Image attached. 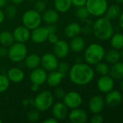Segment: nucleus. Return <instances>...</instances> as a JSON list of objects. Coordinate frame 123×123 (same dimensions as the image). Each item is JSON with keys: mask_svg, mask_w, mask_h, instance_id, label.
<instances>
[{"mask_svg": "<svg viewBox=\"0 0 123 123\" xmlns=\"http://www.w3.org/2000/svg\"><path fill=\"white\" fill-rule=\"evenodd\" d=\"M49 34V33L46 27L40 25L31 30L30 39L33 43L36 44H41L44 43L46 40H47Z\"/></svg>", "mask_w": 123, "mask_h": 123, "instance_id": "12", "label": "nucleus"}, {"mask_svg": "<svg viewBox=\"0 0 123 123\" xmlns=\"http://www.w3.org/2000/svg\"><path fill=\"white\" fill-rule=\"evenodd\" d=\"M121 8L117 4H112L108 6L104 16L110 20L117 19L121 14Z\"/></svg>", "mask_w": 123, "mask_h": 123, "instance_id": "29", "label": "nucleus"}, {"mask_svg": "<svg viewBox=\"0 0 123 123\" xmlns=\"http://www.w3.org/2000/svg\"><path fill=\"white\" fill-rule=\"evenodd\" d=\"M110 43L113 48L118 50L123 49V33L117 32L113 34L110 37Z\"/></svg>", "mask_w": 123, "mask_h": 123, "instance_id": "30", "label": "nucleus"}, {"mask_svg": "<svg viewBox=\"0 0 123 123\" xmlns=\"http://www.w3.org/2000/svg\"><path fill=\"white\" fill-rule=\"evenodd\" d=\"M85 6L90 15L96 17L104 16L109 6L107 0H87Z\"/></svg>", "mask_w": 123, "mask_h": 123, "instance_id": "7", "label": "nucleus"}, {"mask_svg": "<svg viewBox=\"0 0 123 123\" xmlns=\"http://www.w3.org/2000/svg\"><path fill=\"white\" fill-rule=\"evenodd\" d=\"M70 68V66L69 63H67V62H64L63 61V62L59 63L57 70L58 71H59L61 74H62L63 75L66 76V74L69 72Z\"/></svg>", "mask_w": 123, "mask_h": 123, "instance_id": "37", "label": "nucleus"}, {"mask_svg": "<svg viewBox=\"0 0 123 123\" xmlns=\"http://www.w3.org/2000/svg\"><path fill=\"white\" fill-rule=\"evenodd\" d=\"M24 63L27 68L33 70L41 65V57L36 53L28 54L24 59Z\"/></svg>", "mask_w": 123, "mask_h": 123, "instance_id": "24", "label": "nucleus"}, {"mask_svg": "<svg viewBox=\"0 0 123 123\" xmlns=\"http://www.w3.org/2000/svg\"><path fill=\"white\" fill-rule=\"evenodd\" d=\"M14 42L25 43L30 38V30L24 25L17 26L12 32Z\"/></svg>", "mask_w": 123, "mask_h": 123, "instance_id": "14", "label": "nucleus"}, {"mask_svg": "<svg viewBox=\"0 0 123 123\" xmlns=\"http://www.w3.org/2000/svg\"><path fill=\"white\" fill-rule=\"evenodd\" d=\"M2 123V120H1V117H0V123Z\"/></svg>", "mask_w": 123, "mask_h": 123, "instance_id": "57", "label": "nucleus"}, {"mask_svg": "<svg viewBox=\"0 0 123 123\" xmlns=\"http://www.w3.org/2000/svg\"><path fill=\"white\" fill-rule=\"evenodd\" d=\"M39 87H40V85L38 84H32L31 86H30V89L32 92H36L39 90Z\"/></svg>", "mask_w": 123, "mask_h": 123, "instance_id": "46", "label": "nucleus"}, {"mask_svg": "<svg viewBox=\"0 0 123 123\" xmlns=\"http://www.w3.org/2000/svg\"><path fill=\"white\" fill-rule=\"evenodd\" d=\"M104 122V117L100 115V113L98 114H94L91 119V123H102Z\"/></svg>", "mask_w": 123, "mask_h": 123, "instance_id": "39", "label": "nucleus"}, {"mask_svg": "<svg viewBox=\"0 0 123 123\" xmlns=\"http://www.w3.org/2000/svg\"><path fill=\"white\" fill-rule=\"evenodd\" d=\"M33 9L41 14L46 9V3L44 0H36L35 1Z\"/></svg>", "mask_w": 123, "mask_h": 123, "instance_id": "36", "label": "nucleus"}, {"mask_svg": "<svg viewBox=\"0 0 123 123\" xmlns=\"http://www.w3.org/2000/svg\"><path fill=\"white\" fill-rule=\"evenodd\" d=\"M81 32H83L86 35H89L92 32V27L88 25H86L83 27H81Z\"/></svg>", "mask_w": 123, "mask_h": 123, "instance_id": "41", "label": "nucleus"}, {"mask_svg": "<svg viewBox=\"0 0 123 123\" xmlns=\"http://www.w3.org/2000/svg\"><path fill=\"white\" fill-rule=\"evenodd\" d=\"M46 27L49 33H54L57 31V27L54 25V24H49Z\"/></svg>", "mask_w": 123, "mask_h": 123, "instance_id": "44", "label": "nucleus"}, {"mask_svg": "<svg viewBox=\"0 0 123 123\" xmlns=\"http://www.w3.org/2000/svg\"><path fill=\"white\" fill-rule=\"evenodd\" d=\"M58 122H59V120H57L54 117H49V118H47L43 121V123H57Z\"/></svg>", "mask_w": 123, "mask_h": 123, "instance_id": "45", "label": "nucleus"}, {"mask_svg": "<svg viewBox=\"0 0 123 123\" xmlns=\"http://www.w3.org/2000/svg\"><path fill=\"white\" fill-rule=\"evenodd\" d=\"M122 50H123L120 52V55H121V58L123 59V49H122Z\"/></svg>", "mask_w": 123, "mask_h": 123, "instance_id": "55", "label": "nucleus"}, {"mask_svg": "<svg viewBox=\"0 0 123 123\" xmlns=\"http://www.w3.org/2000/svg\"><path fill=\"white\" fill-rule=\"evenodd\" d=\"M71 82L77 86H86L94 79L95 71L88 63H75L70 67L68 72Z\"/></svg>", "mask_w": 123, "mask_h": 123, "instance_id": "1", "label": "nucleus"}, {"mask_svg": "<svg viewBox=\"0 0 123 123\" xmlns=\"http://www.w3.org/2000/svg\"><path fill=\"white\" fill-rule=\"evenodd\" d=\"M54 5L59 13H65L70 9L72 4L71 0H54Z\"/></svg>", "mask_w": 123, "mask_h": 123, "instance_id": "26", "label": "nucleus"}, {"mask_svg": "<svg viewBox=\"0 0 123 123\" xmlns=\"http://www.w3.org/2000/svg\"><path fill=\"white\" fill-rule=\"evenodd\" d=\"M42 20L46 22L47 25L49 24H55L58 22L59 18V12L56 9H48L44 10L41 14Z\"/></svg>", "mask_w": 123, "mask_h": 123, "instance_id": "21", "label": "nucleus"}, {"mask_svg": "<svg viewBox=\"0 0 123 123\" xmlns=\"http://www.w3.org/2000/svg\"><path fill=\"white\" fill-rule=\"evenodd\" d=\"M70 49L74 53H80L86 47V41L79 35L71 38L70 43H69Z\"/></svg>", "mask_w": 123, "mask_h": 123, "instance_id": "25", "label": "nucleus"}, {"mask_svg": "<svg viewBox=\"0 0 123 123\" xmlns=\"http://www.w3.org/2000/svg\"><path fill=\"white\" fill-rule=\"evenodd\" d=\"M115 1L119 4H123V0H115Z\"/></svg>", "mask_w": 123, "mask_h": 123, "instance_id": "54", "label": "nucleus"}, {"mask_svg": "<svg viewBox=\"0 0 123 123\" xmlns=\"http://www.w3.org/2000/svg\"><path fill=\"white\" fill-rule=\"evenodd\" d=\"M75 14L78 19H80L82 21H85V22L88 19V17L90 16V14H89L88 9H86V6L77 7Z\"/></svg>", "mask_w": 123, "mask_h": 123, "instance_id": "32", "label": "nucleus"}, {"mask_svg": "<svg viewBox=\"0 0 123 123\" xmlns=\"http://www.w3.org/2000/svg\"><path fill=\"white\" fill-rule=\"evenodd\" d=\"M119 88H120V90L123 91V80L120 82V84H119Z\"/></svg>", "mask_w": 123, "mask_h": 123, "instance_id": "52", "label": "nucleus"}, {"mask_svg": "<svg viewBox=\"0 0 123 123\" xmlns=\"http://www.w3.org/2000/svg\"><path fill=\"white\" fill-rule=\"evenodd\" d=\"M14 43L12 32L8 30H3L0 32V44L3 46L9 48Z\"/></svg>", "mask_w": 123, "mask_h": 123, "instance_id": "27", "label": "nucleus"}, {"mask_svg": "<svg viewBox=\"0 0 123 123\" xmlns=\"http://www.w3.org/2000/svg\"><path fill=\"white\" fill-rule=\"evenodd\" d=\"M28 55V48L25 43L15 42L8 48V58L14 63H20Z\"/></svg>", "mask_w": 123, "mask_h": 123, "instance_id": "5", "label": "nucleus"}, {"mask_svg": "<svg viewBox=\"0 0 123 123\" xmlns=\"http://www.w3.org/2000/svg\"><path fill=\"white\" fill-rule=\"evenodd\" d=\"M59 37L57 36V35L56 34V32L54 33H49L48 35V38L47 40L52 45H54V43H56L58 40H59Z\"/></svg>", "mask_w": 123, "mask_h": 123, "instance_id": "40", "label": "nucleus"}, {"mask_svg": "<svg viewBox=\"0 0 123 123\" xmlns=\"http://www.w3.org/2000/svg\"><path fill=\"white\" fill-rule=\"evenodd\" d=\"M41 64L43 69L50 72L57 70L59 60L53 53H46L41 58Z\"/></svg>", "mask_w": 123, "mask_h": 123, "instance_id": "9", "label": "nucleus"}, {"mask_svg": "<svg viewBox=\"0 0 123 123\" xmlns=\"http://www.w3.org/2000/svg\"><path fill=\"white\" fill-rule=\"evenodd\" d=\"M54 103L53 94L47 90L38 93L33 99V105L39 112H44L49 110Z\"/></svg>", "mask_w": 123, "mask_h": 123, "instance_id": "4", "label": "nucleus"}, {"mask_svg": "<svg viewBox=\"0 0 123 123\" xmlns=\"http://www.w3.org/2000/svg\"><path fill=\"white\" fill-rule=\"evenodd\" d=\"M44 1H49V0H44Z\"/></svg>", "mask_w": 123, "mask_h": 123, "instance_id": "58", "label": "nucleus"}, {"mask_svg": "<svg viewBox=\"0 0 123 123\" xmlns=\"http://www.w3.org/2000/svg\"><path fill=\"white\" fill-rule=\"evenodd\" d=\"M52 115L54 118L57 120H63L66 118L68 112V108L64 104V102H57L54 105H52Z\"/></svg>", "mask_w": 123, "mask_h": 123, "instance_id": "17", "label": "nucleus"}, {"mask_svg": "<svg viewBox=\"0 0 123 123\" xmlns=\"http://www.w3.org/2000/svg\"><path fill=\"white\" fill-rule=\"evenodd\" d=\"M17 13V7L13 4H10L8 6H6L5 9V16H7L9 19L14 18Z\"/></svg>", "mask_w": 123, "mask_h": 123, "instance_id": "34", "label": "nucleus"}, {"mask_svg": "<svg viewBox=\"0 0 123 123\" xmlns=\"http://www.w3.org/2000/svg\"><path fill=\"white\" fill-rule=\"evenodd\" d=\"M65 77V75L61 74L57 70H54L50 71L49 74H47L46 83L51 87H57L62 82V79Z\"/></svg>", "mask_w": 123, "mask_h": 123, "instance_id": "19", "label": "nucleus"}, {"mask_svg": "<svg viewBox=\"0 0 123 123\" xmlns=\"http://www.w3.org/2000/svg\"><path fill=\"white\" fill-rule=\"evenodd\" d=\"M118 18H119V25H120V27L122 28V30H123V12H121V14Z\"/></svg>", "mask_w": 123, "mask_h": 123, "instance_id": "48", "label": "nucleus"}, {"mask_svg": "<svg viewBox=\"0 0 123 123\" xmlns=\"http://www.w3.org/2000/svg\"><path fill=\"white\" fill-rule=\"evenodd\" d=\"M71 1H72V4L73 6L76 7H79V6H85L87 0H71Z\"/></svg>", "mask_w": 123, "mask_h": 123, "instance_id": "42", "label": "nucleus"}, {"mask_svg": "<svg viewBox=\"0 0 123 123\" xmlns=\"http://www.w3.org/2000/svg\"><path fill=\"white\" fill-rule=\"evenodd\" d=\"M41 14L34 9L27 10L22 16V25L32 30L41 25Z\"/></svg>", "mask_w": 123, "mask_h": 123, "instance_id": "6", "label": "nucleus"}, {"mask_svg": "<svg viewBox=\"0 0 123 123\" xmlns=\"http://www.w3.org/2000/svg\"><path fill=\"white\" fill-rule=\"evenodd\" d=\"M82 59H81V58H80V57H77L76 58H75V63H80V62H82V61H81Z\"/></svg>", "mask_w": 123, "mask_h": 123, "instance_id": "53", "label": "nucleus"}, {"mask_svg": "<svg viewBox=\"0 0 123 123\" xmlns=\"http://www.w3.org/2000/svg\"><path fill=\"white\" fill-rule=\"evenodd\" d=\"M65 94H66V92H65V91L64 90L63 88H62V87H57V88L55 89L54 92V96H55L57 98H58V99H62L63 97H65Z\"/></svg>", "mask_w": 123, "mask_h": 123, "instance_id": "38", "label": "nucleus"}, {"mask_svg": "<svg viewBox=\"0 0 123 123\" xmlns=\"http://www.w3.org/2000/svg\"><path fill=\"white\" fill-rule=\"evenodd\" d=\"M8 53V48L5 46H0V58H4L7 55Z\"/></svg>", "mask_w": 123, "mask_h": 123, "instance_id": "43", "label": "nucleus"}, {"mask_svg": "<svg viewBox=\"0 0 123 123\" xmlns=\"http://www.w3.org/2000/svg\"><path fill=\"white\" fill-rule=\"evenodd\" d=\"M30 102H32L33 104V99H24L22 101V105L24 106H27L28 105Z\"/></svg>", "mask_w": 123, "mask_h": 123, "instance_id": "49", "label": "nucleus"}, {"mask_svg": "<svg viewBox=\"0 0 123 123\" xmlns=\"http://www.w3.org/2000/svg\"><path fill=\"white\" fill-rule=\"evenodd\" d=\"M40 118L39 111L36 110H32L29 111L27 114V119L30 122H37Z\"/></svg>", "mask_w": 123, "mask_h": 123, "instance_id": "35", "label": "nucleus"}, {"mask_svg": "<svg viewBox=\"0 0 123 123\" xmlns=\"http://www.w3.org/2000/svg\"><path fill=\"white\" fill-rule=\"evenodd\" d=\"M114 87L115 79H112L109 74L101 76L97 81V88L101 93L107 94L114 89Z\"/></svg>", "mask_w": 123, "mask_h": 123, "instance_id": "11", "label": "nucleus"}, {"mask_svg": "<svg viewBox=\"0 0 123 123\" xmlns=\"http://www.w3.org/2000/svg\"><path fill=\"white\" fill-rule=\"evenodd\" d=\"M7 76L10 81L17 84L23 81L25 74L21 68L17 67H13L8 70Z\"/></svg>", "mask_w": 123, "mask_h": 123, "instance_id": "20", "label": "nucleus"}, {"mask_svg": "<svg viewBox=\"0 0 123 123\" xmlns=\"http://www.w3.org/2000/svg\"><path fill=\"white\" fill-rule=\"evenodd\" d=\"M109 67L107 63L100 61L95 65V71L100 76L109 74Z\"/></svg>", "mask_w": 123, "mask_h": 123, "instance_id": "31", "label": "nucleus"}, {"mask_svg": "<svg viewBox=\"0 0 123 123\" xmlns=\"http://www.w3.org/2000/svg\"><path fill=\"white\" fill-rule=\"evenodd\" d=\"M109 75L115 80L123 79V62L118 61L113 63L109 68Z\"/></svg>", "mask_w": 123, "mask_h": 123, "instance_id": "23", "label": "nucleus"}, {"mask_svg": "<svg viewBox=\"0 0 123 123\" xmlns=\"http://www.w3.org/2000/svg\"><path fill=\"white\" fill-rule=\"evenodd\" d=\"M104 58L105 59L106 62L108 63H110V64L115 63L120 61V60L121 58L120 52L118 50H116L115 48L111 49L105 53Z\"/></svg>", "mask_w": 123, "mask_h": 123, "instance_id": "28", "label": "nucleus"}, {"mask_svg": "<svg viewBox=\"0 0 123 123\" xmlns=\"http://www.w3.org/2000/svg\"><path fill=\"white\" fill-rule=\"evenodd\" d=\"M10 1L14 4H20L24 1V0H10Z\"/></svg>", "mask_w": 123, "mask_h": 123, "instance_id": "51", "label": "nucleus"}, {"mask_svg": "<svg viewBox=\"0 0 123 123\" xmlns=\"http://www.w3.org/2000/svg\"><path fill=\"white\" fill-rule=\"evenodd\" d=\"M4 19H5V14L1 10V9H0V25L4 21Z\"/></svg>", "mask_w": 123, "mask_h": 123, "instance_id": "47", "label": "nucleus"}, {"mask_svg": "<svg viewBox=\"0 0 123 123\" xmlns=\"http://www.w3.org/2000/svg\"><path fill=\"white\" fill-rule=\"evenodd\" d=\"M104 99L100 95H95L90 98L88 104L89 111L93 114L101 113L105 107Z\"/></svg>", "mask_w": 123, "mask_h": 123, "instance_id": "10", "label": "nucleus"}, {"mask_svg": "<svg viewBox=\"0 0 123 123\" xmlns=\"http://www.w3.org/2000/svg\"><path fill=\"white\" fill-rule=\"evenodd\" d=\"M9 0H0V9L5 7L8 3Z\"/></svg>", "mask_w": 123, "mask_h": 123, "instance_id": "50", "label": "nucleus"}, {"mask_svg": "<svg viewBox=\"0 0 123 123\" xmlns=\"http://www.w3.org/2000/svg\"><path fill=\"white\" fill-rule=\"evenodd\" d=\"M10 81L7 75L0 74V93L6 92L9 86Z\"/></svg>", "mask_w": 123, "mask_h": 123, "instance_id": "33", "label": "nucleus"}, {"mask_svg": "<svg viewBox=\"0 0 123 123\" xmlns=\"http://www.w3.org/2000/svg\"><path fill=\"white\" fill-rule=\"evenodd\" d=\"M47 71L43 68H36L32 70L30 74V80L32 84L42 85L46 81Z\"/></svg>", "mask_w": 123, "mask_h": 123, "instance_id": "15", "label": "nucleus"}, {"mask_svg": "<svg viewBox=\"0 0 123 123\" xmlns=\"http://www.w3.org/2000/svg\"><path fill=\"white\" fill-rule=\"evenodd\" d=\"M70 45L67 42L64 40H59L56 43L54 44L53 53L58 58H66L70 53Z\"/></svg>", "mask_w": 123, "mask_h": 123, "instance_id": "13", "label": "nucleus"}, {"mask_svg": "<svg viewBox=\"0 0 123 123\" xmlns=\"http://www.w3.org/2000/svg\"><path fill=\"white\" fill-rule=\"evenodd\" d=\"M62 99L67 107L71 110L80 107L83 102V98L80 94L75 91H71L66 93Z\"/></svg>", "mask_w": 123, "mask_h": 123, "instance_id": "8", "label": "nucleus"}, {"mask_svg": "<svg viewBox=\"0 0 123 123\" xmlns=\"http://www.w3.org/2000/svg\"><path fill=\"white\" fill-rule=\"evenodd\" d=\"M106 50L104 47L99 43H91L85 50L84 60L89 65H96L102 61L104 58Z\"/></svg>", "mask_w": 123, "mask_h": 123, "instance_id": "3", "label": "nucleus"}, {"mask_svg": "<svg viewBox=\"0 0 123 123\" xmlns=\"http://www.w3.org/2000/svg\"><path fill=\"white\" fill-rule=\"evenodd\" d=\"M81 27H82L78 22H71L65 27L64 30L65 35L67 37L70 39L75 37L79 35L81 32Z\"/></svg>", "mask_w": 123, "mask_h": 123, "instance_id": "22", "label": "nucleus"}, {"mask_svg": "<svg viewBox=\"0 0 123 123\" xmlns=\"http://www.w3.org/2000/svg\"><path fill=\"white\" fill-rule=\"evenodd\" d=\"M105 104L110 107L118 106L123 101V95L118 90L112 89L107 93L104 99Z\"/></svg>", "mask_w": 123, "mask_h": 123, "instance_id": "16", "label": "nucleus"}, {"mask_svg": "<svg viewBox=\"0 0 123 123\" xmlns=\"http://www.w3.org/2000/svg\"><path fill=\"white\" fill-rule=\"evenodd\" d=\"M91 27L95 37L101 40H107L114 34V26L112 21L105 16L99 17Z\"/></svg>", "mask_w": 123, "mask_h": 123, "instance_id": "2", "label": "nucleus"}, {"mask_svg": "<svg viewBox=\"0 0 123 123\" xmlns=\"http://www.w3.org/2000/svg\"><path fill=\"white\" fill-rule=\"evenodd\" d=\"M69 120L72 123H85L88 120L87 113L79 107L72 109L68 115Z\"/></svg>", "mask_w": 123, "mask_h": 123, "instance_id": "18", "label": "nucleus"}, {"mask_svg": "<svg viewBox=\"0 0 123 123\" xmlns=\"http://www.w3.org/2000/svg\"><path fill=\"white\" fill-rule=\"evenodd\" d=\"M28 1H36V0H28Z\"/></svg>", "mask_w": 123, "mask_h": 123, "instance_id": "56", "label": "nucleus"}]
</instances>
